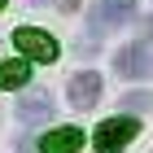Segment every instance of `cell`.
Segmentation results:
<instances>
[{"label": "cell", "instance_id": "6da1fadb", "mask_svg": "<svg viewBox=\"0 0 153 153\" xmlns=\"http://www.w3.org/2000/svg\"><path fill=\"white\" fill-rule=\"evenodd\" d=\"M136 131H140V123H136V118H105V123L96 127L92 144H96V153H118L123 144L136 140Z\"/></svg>", "mask_w": 153, "mask_h": 153}, {"label": "cell", "instance_id": "7a4b0ae2", "mask_svg": "<svg viewBox=\"0 0 153 153\" xmlns=\"http://www.w3.org/2000/svg\"><path fill=\"white\" fill-rule=\"evenodd\" d=\"M131 13H136V0H96L88 22H92V31H118L131 22Z\"/></svg>", "mask_w": 153, "mask_h": 153}, {"label": "cell", "instance_id": "3957f363", "mask_svg": "<svg viewBox=\"0 0 153 153\" xmlns=\"http://www.w3.org/2000/svg\"><path fill=\"white\" fill-rule=\"evenodd\" d=\"M13 44L26 53V61H57V39L44 35V31H35V26H22V31H13Z\"/></svg>", "mask_w": 153, "mask_h": 153}, {"label": "cell", "instance_id": "277c9868", "mask_svg": "<svg viewBox=\"0 0 153 153\" xmlns=\"http://www.w3.org/2000/svg\"><path fill=\"white\" fill-rule=\"evenodd\" d=\"M114 70L127 74V79H149V74H153V48H149V44L123 48V53L114 57Z\"/></svg>", "mask_w": 153, "mask_h": 153}, {"label": "cell", "instance_id": "5b68a950", "mask_svg": "<svg viewBox=\"0 0 153 153\" xmlns=\"http://www.w3.org/2000/svg\"><path fill=\"white\" fill-rule=\"evenodd\" d=\"M13 118H18L22 127H35L44 118H53V96L48 92H26L22 101H18V109H13Z\"/></svg>", "mask_w": 153, "mask_h": 153}, {"label": "cell", "instance_id": "8992f818", "mask_svg": "<svg viewBox=\"0 0 153 153\" xmlns=\"http://www.w3.org/2000/svg\"><path fill=\"white\" fill-rule=\"evenodd\" d=\"M96 101H101V74L96 70H83L70 79V105L74 109H92Z\"/></svg>", "mask_w": 153, "mask_h": 153}, {"label": "cell", "instance_id": "52a82bcc", "mask_svg": "<svg viewBox=\"0 0 153 153\" xmlns=\"http://www.w3.org/2000/svg\"><path fill=\"white\" fill-rule=\"evenodd\" d=\"M83 149V131L79 127H53L39 140V153H79Z\"/></svg>", "mask_w": 153, "mask_h": 153}, {"label": "cell", "instance_id": "ba28073f", "mask_svg": "<svg viewBox=\"0 0 153 153\" xmlns=\"http://www.w3.org/2000/svg\"><path fill=\"white\" fill-rule=\"evenodd\" d=\"M31 83V66H26V57H13L0 66V88H9V92H18V88H26Z\"/></svg>", "mask_w": 153, "mask_h": 153}, {"label": "cell", "instance_id": "9c48e42d", "mask_svg": "<svg viewBox=\"0 0 153 153\" xmlns=\"http://www.w3.org/2000/svg\"><path fill=\"white\" fill-rule=\"evenodd\" d=\"M149 105H153L149 92H127V96H123V109H149Z\"/></svg>", "mask_w": 153, "mask_h": 153}, {"label": "cell", "instance_id": "30bf717a", "mask_svg": "<svg viewBox=\"0 0 153 153\" xmlns=\"http://www.w3.org/2000/svg\"><path fill=\"white\" fill-rule=\"evenodd\" d=\"M144 39H153V18H144Z\"/></svg>", "mask_w": 153, "mask_h": 153}, {"label": "cell", "instance_id": "8fae6325", "mask_svg": "<svg viewBox=\"0 0 153 153\" xmlns=\"http://www.w3.org/2000/svg\"><path fill=\"white\" fill-rule=\"evenodd\" d=\"M57 4H61V9H74V4H79V0H57Z\"/></svg>", "mask_w": 153, "mask_h": 153}, {"label": "cell", "instance_id": "7c38bea8", "mask_svg": "<svg viewBox=\"0 0 153 153\" xmlns=\"http://www.w3.org/2000/svg\"><path fill=\"white\" fill-rule=\"evenodd\" d=\"M0 9H4V0H0Z\"/></svg>", "mask_w": 153, "mask_h": 153}]
</instances>
